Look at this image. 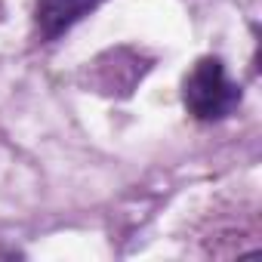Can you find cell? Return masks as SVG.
<instances>
[{
	"instance_id": "cell-1",
	"label": "cell",
	"mask_w": 262,
	"mask_h": 262,
	"mask_svg": "<svg viewBox=\"0 0 262 262\" xmlns=\"http://www.w3.org/2000/svg\"><path fill=\"white\" fill-rule=\"evenodd\" d=\"M182 99L188 114H194L198 120H222L237 108L241 86L225 74V65L219 59L207 56L188 71Z\"/></svg>"
},
{
	"instance_id": "cell-2",
	"label": "cell",
	"mask_w": 262,
	"mask_h": 262,
	"mask_svg": "<svg viewBox=\"0 0 262 262\" xmlns=\"http://www.w3.org/2000/svg\"><path fill=\"white\" fill-rule=\"evenodd\" d=\"M102 0H37L34 22L43 40H56L68 28H74L83 16H90Z\"/></svg>"
}]
</instances>
